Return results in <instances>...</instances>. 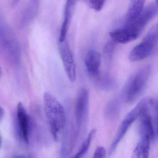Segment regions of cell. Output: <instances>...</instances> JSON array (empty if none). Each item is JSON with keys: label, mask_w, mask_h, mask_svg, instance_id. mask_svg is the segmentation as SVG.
<instances>
[{"label": "cell", "mask_w": 158, "mask_h": 158, "mask_svg": "<svg viewBox=\"0 0 158 158\" xmlns=\"http://www.w3.org/2000/svg\"><path fill=\"white\" fill-rule=\"evenodd\" d=\"M157 0L144 8L139 16L123 27L111 31L110 36L114 43L126 44L139 37L148 23L158 14Z\"/></svg>", "instance_id": "obj_1"}, {"label": "cell", "mask_w": 158, "mask_h": 158, "mask_svg": "<svg viewBox=\"0 0 158 158\" xmlns=\"http://www.w3.org/2000/svg\"><path fill=\"white\" fill-rule=\"evenodd\" d=\"M44 110L52 135L55 141L61 138L66 127V117L64 108L49 92L43 97Z\"/></svg>", "instance_id": "obj_2"}, {"label": "cell", "mask_w": 158, "mask_h": 158, "mask_svg": "<svg viewBox=\"0 0 158 158\" xmlns=\"http://www.w3.org/2000/svg\"><path fill=\"white\" fill-rule=\"evenodd\" d=\"M151 70L150 65H145L128 78L122 93L123 99L125 102L133 103L139 97L146 87Z\"/></svg>", "instance_id": "obj_3"}, {"label": "cell", "mask_w": 158, "mask_h": 158, "mask_svg": "<svg viewBox=\"0 0 158 158\" xmlns=\"http://www.w3.org/2000/svg\"><path fill=\"white\" fill-rule=\"evenodd\" d=\"M158 41V25L153 26L147 33L143 40L133 48L129 53L130 61H139L148 58L157 49Z\"/></svg>", "instance_id": "obj_4"}, {"label": "cell", "mask_w": 158, "mask_h": 158, "mask_svg": "<svg viewBox=\"0 0 158 158\" xmlns=\"http://www.w3.org/2000/svg\"><path fill=\"white\" fill-rule=\"evenodd\" d=\"M146 102H147V99L146 98L143 99L133 110L127 114V115L125 117L124 119L120 124L114 140L112 143L109 149V152H108L109 156H110L113 152L115 150L118 144L127 132L130 126L135 122L137 118H138L145 107Z\"/></svg>", "instance_id": "obj_5"}, {"label": "cell", "mask_w": 158, "mask_h": 158, "mask_svg": "<svg viewBox=\"0 0 158 158\" xmlns=\"http://www.w3.org/2000/svg\"><path fill=\"white\" fill-rule=\"evenodd\" d=\"M89 100V92L86 89H83L77 96L75 107V127L78 134L87 118Z\"/></svg>", "instance_id": "obj_6"}, {"label": "cell", "mask_w": 158, "mask_h": 158, "mask_svg": "<svg viewBox=\"0 0 158 158\" xmlns=\"http://www.w3.org/2000/svg\"><path fill=\"white\" fill-rule=\"evenodd\" d=\"M59 42V52L64 70L70 81L74 82L76 78V71L73 52L66 39Z\"/></svg>", "instance_id": "obj_7"}, {"label": "cell", "mask_w": 158, "mask_h": 158, "mask_svg": "<svg viewBox=\"0 0 158 158\" xmlns=\"http://www.w3.org/2000/svg\"><path fill=\"white\" fill-rule=\"evenodd\" d=\"M101 57L98 52L90 50L88 52L85 59V64L89 74L93 78L98 79L100 76Z\"/></svg>", "instance_id": "obj_8"}, {"label": "cell", "mask_w": 158, "mask_h": 158, "mask_svg": "<svg viewBox=\"0 0 158 158\" xmlns=\"http://www.w3.org/2000/svg\"><path fill=\"white\" fill-rule=\"evenodd\" d=\"M17 116L20 134L24 141L29 143V125L27 113L22 102H19L17 106Z\"/></svg>", "instance_id": "obj_9"}, {"label": "cell", "mask_w": 158, "mask_h": 158, "mask_svg": "<svg viewBox=\"0 0 158 158\" xmlns=\"http://www.w3.org/2000/svg\"><path fill=\"white\" fill-rule=\"evenodd\" d=\"M130 5L125 17V24L135 20L144 9L145 0H129Z\"/></svg>", "instance_id": "obj_10"}, {"label": "cell", "mask_w": 158, "mask_h": 158, "mask_svg": "<svg viewBox=\"0 0 158 158\" xmlns=\"http://www.w3.org/2000/svg\"><path fill=\"white\" fill-rule=\"evenodd\" d=\"M133 152V158H148L149 154L150 142L151 140L149 137H140Z\"/></svg>", "instance_id": "obj_11"}, {"label": "cell", "mask_w": 158, "mask_h": 158, "mask_svg": "<svg viewBox=\"0 0 158 158\" xmlns=\"http://www.w3.org/2000/svg\"><path fill=\"white\" fill-rule=\"evenodd\" d=\"M121 106V102L118 98L111 100L105 108L104 113L106 118L110 120L116 119L120 114Z\"/></svg>", "instance_id": "obj_12"}, {"label": "cell", "mask_w": 158, "mask_h": 158, "mask_svg": "<svg viewBox=\"0 0 158 158\" xmlns=\"http://www.w3.org/2000/svg\"><path fill=\"white\" fill-rule=\"evenodd\" d=\"M97 133V130L95 128L92 129L89 133L86 138L83 142L78 152L75 154V158H80L84 157V155L88 151L91 142Z\"/></svg>", "instance_id": "obj_13"}, {"label": "cell", "mask_w": 158, "mask_h": 158, "mask_svg": "<svg viewBox=\"0 0 158 158\" xmlns=\"http://www.w3.org/2000/svg\"><path fill=\"white\" fill-rule=\"evenodd\" d=\"M38 0L31 1L30 5L25 12L23 19H22L23 20V22H24V23H27V22L32 20L35 15V13L36 12L38 9Z\"/></svg>", "instance_id": "obj_14"}, {"label": "cell", "mask_w": 158, "mask_h": 158, "mask_svg": "<svg viewBox=\"0 0 158 158\" xmlns=\"http://www.w3.org/2000/svg\"><path fill=\"white\" fill-rule=\"evenodd\" d=\"M99 82L101 87L105 89H110L112 88L114 85V81L111 77L108 75H104V76H100L97 79Z\"/></svg>", "instance_id": "obj_15"}, {"label": "cell", "mask_w": 158, "mask_h": 158, "mask_svg": "<svg viewBox=\"0 0 158 158\" xmlns=\"http://www.w3.org/2000/svg\"><path fill=\"white\" fill-rule=\"evenodd\" d=\"M89 7L96 11H99L103 8L106 0H84Z\"/></svg>", "instance_id": "obj_16"}, {"label": "cell", "mask_w": 158, "mask_h": 158, "mask_svg": "<svg viewBox=\"0 0 158 158\" xmlns=\"http://www.w3.org/2000/svg\"><path fill=\"white\" fill-rule=\"evenodd\" d=\"M114 48V43L113 42H109L105 45L103 50V53L106 59L110 60L111 58Z\"/></svg>", "instance_id": "obj_17"}, {"label": "cell", "mask_w": 158, "mask_h": 158, "mask_svg": "<svg viewBox=\"0 0 158 158\" xmlns=\"http://www.w3.org/2000/svg\"><path fill=\"white\" fill-rule=\"evenodd\" d=\"M106 156V150L103 147L98 146L97 147L93 155L94 158H103Z\"/></svg>", "instance_id": "obj_18"}, {"label": "cell", "mask_w": 158, "mask_h": 158, "mask_svg": "<svg viewBox=\"0 0 158 158\" xmlns=\"http://www.w3.org/2000/svg\"><path fill=\"white\" fill-rule=\"evenodd\" d=\"M77 0H66L65 7L74 9Z\"/></svg>", "instance_id": "obj_19"}, {"label": "cell", "mask_w": 158, "mask_h": 158, "mask_svg": "<svg viewBox=\"0 0 158 158\" xmlns=\"http://www.w3.org/2000/svg\"><path fill=\"white\" fill-rule=\"evenodd\" d=\"M4 114V111L3 109L0 106V116L3 117Z\"/></svg>", "instance_id": "obj_20"}, {"label": "cell", "mask_w": 158, "mask_h": 158, "mask_svg": "<svg viewBox=\"0 0 158 158\" xmlns=\"http://www.w3.org/2000/svg\"><path fill=\"white\" fill-rule=\"evenodd\" d=\"M2 70L1 68L0 67V79L1 78L2 76Z\"/></svg>", "instance_id": "obj_21"}, {"label": "cell", "mask_w": 158, "mask_h": 158, "mask_svg": "<svg viewBox=\"0 0 158 158\" xmlns=\"http://www.w3.org/2000/svg\"><path fill=\"white\" fill-rule=\"evenodd\" d=\"M2 143V139L1 136L0 135V148L1 147Z\"/></svg>", "instance_id": "obj_22"}, {"label": "cell", "mask_w": 158, "mask_h": 158, "mask_svg": "<svg viewBox=\"0 0 158 158\" xmlns=\"http://www.w3.org/2000/svg\"><path fill=\"white\" fill-rule=\"evenodd\" d=\"M2 116H0V121H1L2 119Z\"/></svg>", "instance_id": "obj_23"}, {"label": "cell", "mask_w": 158, "mask_h": 158, "mask_svg": "<svg viewBox=\"0 0 158 158\" xmlns=\"http://www.w3.org/2000/svg\"><path fill=\"white\" fill-rule=\"evenodd\" d=\"M17 1H18V0H14V2L15 3V2H16Z\"/></svg>", "instance_id": "obj_24"}]
</instances>
